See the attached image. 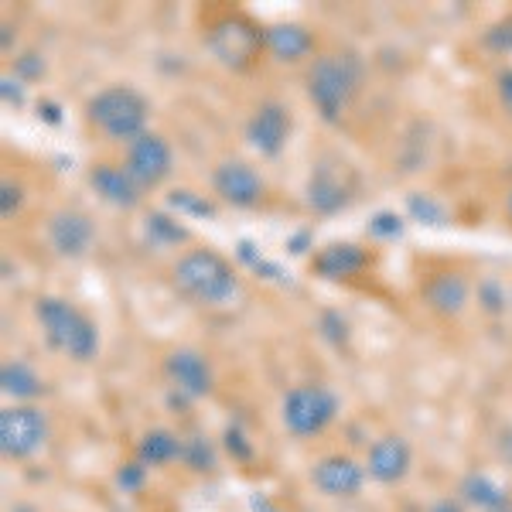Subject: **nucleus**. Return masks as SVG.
<instances>
[{
	"instance_id": "1",
	"label": "nucleus",
	"mask_w": 512,
	"mask_h": 512,
	"mask_svg": "<svg viewBox=\"0 0 512 512\" xmlns=\"http://www.w3.org/2000/svg\"><path fill=\"white\" fill-rule=\"evenodd\" d=\"M171 280L181 297H188L192 304H205V308H219V304L233 301L239 291L233 263L216 250H188L185 256H178Z\"/></svg>"
},
{
	"instance_id": "2",
	"label": "nucleus",
	"mask_w": 512,
	"mask_h": 512,
	"mask_svg": "<svg viewBox=\"0 0 512 512\" xmlns=\"http://www.w3.org/2000/svg\"><path fill=\"white\" fill-rule=\"evenodd\" d=\"M359 82H362V62L355 55H342V52L321 55V59L311 62L308 76H304L311 106L328 123L342 120V113L349 110L355 93H359Z\"/></svg>"
},
{
	"instance_id": "3",
	"label": "nucleus",
	"mask_w": 512,
	"mask_h": 512,
	"mask_svg": "<svg viewBox=\"0 0 512 512\" xmlns=\"http://www.w3.org/2000/svg\"><path fill=\"white\" fill-rule=\"evenodd\" d=\"M35 318L55 352L69 355L72 362L96 359V352H99L96 321L89 318L86 311H79L76 304L62 301V297H38Z\"/></svg>"
},
{
	"instance_id": "4",
	"label": "nucleus",
	"mask_w": 512,
	"mask_h": 512,
	"mask_svg": "<svg viewBox=\"0 0 512 512\" xmlns=\"http://www.w3.org/2000/svg\"><path fill=\"white\" fill-rule=\"evenodd\" d=\"M147 117L151 103L134 86H106L86 103L89 127L113 144H134L140 134H147Z\"/></svg>"
},
{
	"instance_id": "5",
	"label": "nucleus",
	"mask_w": 512,
	"mask_h": 512,
	"mask_svg": "<svg viewBox=\"0 0 512 512\" xmlns=\"http://www.w3.org/2000/svg\"><path fill=\"white\" fill-rule=\"evenodd\" d=\"M335 417H338V396L328 386L318 383L294 386L284 396V407H280V420H284V427L294 437H315L321 431H328Z\"/></svg>"
},
{
	"instance_id": "6",
	"label": "nucleus",
	"mask_w": 512,
	"mask_h": 512,
	"mask_svg": "<svg viewBox=\"0 0 512 512\" xmlns=\"http://www.w3.org/2000/svg\"><path fill=\"white\" fill-rule=\"evenodd\" d=\"M205 45L229 69H250L263 48V31L243 14H222L219 21H212Z\"/></svg>"
},
{
	"instance_id": "7",
	"label": "nucleus",
	"mask_w": 512,
	"mask_h": 512,
	"mask_svg": "<svg viewBox=\"0 0 512 512\" xmlns=\"http://www.w3.org/2000/svg\"><path fill=\"white\" fill-rule=\"evenodd\" d=\"M48 437V420L38 407L0 410V451L11 461L31 458Z\"/></svg>"
},
{
	"instance_id": "8",
	"label": "nucleus",
	"mask_w": 512,
	"mask_h": 512,
	"mask_svg": "<svg viewBox=\"0 0 512 512\" xmlns=\"http://www.w3.org/2000/svg\"><path fill=\"white\" fill-rule=\"evenodd\" d=\"M171 147L161 134H140L134 144H127V158H123V168L130 171V178L140 185V192H151L158 188L164 178L171 175Z\"/></svg>"
},
{
	"instance_id": "9",
	"label": "nucleus",
	"mask_w": 512,
	"mask_h": 512,
	"mask_svg": "<svg viewBox=\"0 0 512 512\" xmlns=\"http://www.w3.org/2000/svg\"><path fill=\"white\" fill-rule=\"evenodd\" d=\"M291 110L277 99H267L250 113L246 120V140L260 158H280L287 147V137H291Z\"/></svg>"
},
{
	"instance_id": "10",
	"label": "nucleus",
	"mask_w": 512,
	"mask_h": 512,
	"mask_svg": "<svg viewBox=\"0 0 512 512\" xmlns=\"http://www.w3.org/2000/svg\"><path fill=\"white\" fill-rule=\"evenodd\" d=\"M212 188L233 209H253L263 198V178L246 161H222L212 171Z\"/></svg>"
},
{
	"instance_id": "11",
	"label": "nucleus",
	"mask_w": 512,
	"mask_h": 512,
	"mask_svg": "<svg viewBox=\"0 0 512 512\" xmlns=\"http://www.w3.org/2000/svg\"><path fill=\"white\" fill-rule=\"evenodd\" d=\"M96 239V229H93V219L86 212H76V209H62L55 212L52 222H48V243L59 256H69L76 260L93 246Z\"/></svg>"
},
{
	"instance_id": "12",
	"label": "nucleus",
	"mask_w": 512,
	"mask_h": 512,
	"mask_svg": "<svg viewBox=\"0 0 512 512\" xmlns=\"http://www.w3.org/2000/svg\"><path fill=\"white\" fill-rule=\"evenodd\" d=\"M311 478H315L318 489L325 495H332V499H352V495L362 492L366 472H362L352 458H345V454H328V458H321L315 465Z\"/></svg>"
},
{
	"instance_id": "13",
	"label": "nucleus",
	"mask_w": 512,
	"mask_h": 512,
	"mask_svg": "<svg viewBox=\"0 0 512 512\" xmlns=\"http://www.w3.org/2000/svg\"><path fill=\"white\" fill-rule=\"evenodd\" d=\"M89 185L103 202L117 205V209H137L140 198H144L140 185L130 178V171L123 164H93L89 168Z\"/></svg>"
},
{
	"instance_id": "14",
	"label": "nucleus",
	"mask_w": 512,
	"mask_h": 512,
	"mask_svg": "<svg viewBox=\"0 0 512 512\" xmlns=\"http://www.w3.org/2000/svg\"><path fill=\"white\" fill-rule=\"evenodd\" d=\"M164 373H168L171 386H175L178 393L192 396V400H198V396H205V393L212 390V369H209V362H205L202 355L192 352V349L171 352L168 359H164Z\"/></svg>"
},
{
	"instance_id": "15",
	"label": "nucleus",
	"mask_w": 512,
	"mask_h": 512,
	"mask_svg": "<svg viewBox=\"0 0 512 512\" xmlns=\"http://www.w3.org/2000/svg\"><path fill=\"white\" fill-rule=\"evenodd\" d=\"M369 478H376V482L383 485H393L400 482L403 475L410 472V448L403 437H379V441L369 448Z\"/></svg>"
},
{
	"instance_id": "16",
	"label": "nucleus",
	"mask_w": 512,
	"mask_h": 512,
	"mask_svg": "<svg viewBox=\"0 0 512 512\" xmlns=\"http://www.w3.org/2000/svg\"><path fill=\"white\" fill-rule=\"evenodd\" d=\"M349 202V185H345L342 171L338 168H328V164H321V168L311 171L308 178V205L321 216H332L338 212L342 205Z\"/></svg>"
},
{
	"instance_id": "17",
	"label": "nucleus",
	"mask_w": 512,
	"mask_h": 512,
	"mask_svg": "<svg viewBox=\"0 0 512 512\" xmlns=\"http://www.w3.org/2000/svg\"><path fill=\"white\" fill-rule=\"evenodd\" d=\"M263 45H267V52L274 55L277 62H297L315 48V38H311L308 28L287 21V24H270V28L263 31Z\"/></svg>"
},
{
	"instance_id": "18",
	"label": "nucleus",
	"mask_w": 512,
	"mask_h": 512,
	"mask_svg": "<svg viewBox=\"0 0 512 512\" xmlns=\"http://www.w3.org/2000/svg\"><path fill=\"white\" fill-rule=\"evenodd\" d=\"M366 263H369V256H366L362 246L335 243V246H325V250H321L315 260H311V267H315V274L328 277V280H342V277L359 274Z\"/></svg>"
},
{
	"instance_id": "19",
	"label": "nucleus",
	"mask_w": 512,
	"mask_h": 512,
	"mask_svg": "<svg viewBox=\"0 0 512 512\" xmlns=\"http://www.w3.org/2000/svg\"><path fill=\"white\" fill-rule=\"evenodd\" d=\"M424 297L437 315H458L468 301V284H465V277H458V274H437L427 280Z\"/></svg>"
},
{
	"instance_id": "20",
	"label": "nucleus",
	"mask_w": 512,
	"mask_h": 512,
	"mask_svg": "<svg viewBox=\"0 0 512 512\" xmlns=\"http://www.w3.org/2000/svg\"><path fill=\"white\" fill-rule=\"evenodd\" d=\"M0 390H4V396H14V400H35V396L45 393V379L28 362L11 359L0 366Z\"/></svg>"
},
{
	"instance_id": "21",
	"label": "nucleus",
	"mask_w": 512,
	"mask_h": 512,
	"mask_svg": "<svg viewBox=\"0 0 512 512\" xmlns=\"http://www.w3.org/2000/svg\"><path fill=\"white\" fill-rule=\"evenodd\" d=\"M181 444H185V441H181L178 434H171V431H164V427H158V431L140 437L137 458H140V465H147V468L171 465L175 458H181Z\"/></svg>"
},
{
	"instance_id": "22",
	"label": "nucleus",
	"mask_w": 512,
	"mask_h": 512,
	"mask_svg": "<svg viewBox=\"0 0 512 512\" xmlns=\"http://www.w3.org/2000/svg\"><path fill=\"white\" fill-rule=\"evenodd\" d=\"M461 495H465V502H472V506H478L482 512H492L509 502L506 489H502L499 482H492L489 475H468L465 482H461Z\"/></svg>"
},
{
	"instance_id": "23",
	"label": "nucleus",
	"mask_w": 512,
	"mask_h": 512,
	"mask_svg": "<svg viewBox=\"0 0 512 512\" xmlns=\"http://www.w3.org/2000/svg\"><path fill=\"white\" fill-rule=\"evenodd\" d=\"M144 236L151 246H178L188 239V229L178 226V219H171L168 212H147Z\"/></svg>"
},
{
	"instance_id": "24",
	"label": "nucleus",
	"mask_w": 512,
	"mask_h": 512,
	"mask_svg": "<svg viewBox=\"0 0 512 512\" xmlns=\"http://www.w3.org/2000/svg\"><path fill=\"white\" fill-rule=\"evenodd\" d=\"M181 461H185L192 472H209V468L216 465V454H212L205 437H188V441L181 444Z\"/></svg>"
},
{
	"instance_id": "25",
	"label": "nucleus",
	"mask_w": 512,
	"mask_h": 512,
	"mask_svg": "<svg viewBox=\"0 0 512 512\" xmlns=\"http://www.w3.org/2000/svg\"><path fill=\"white\" fill-rule=\"evenodd\" d=\"M168 205L178 212H188V216H216V209H212L205 198H198L195 192H171Z\"/></svg>"
},
{
	"instance_id": "26",
	"label": "nucleus",
	"mask_w": 512,
	"mask_h": 512,
	"mask_svg": "<svg viewBox=\"0 0 512 512\" xmlns=\"http://www.w3.org/2000/svg\"><path fill=\"white\" fill-rule=\"evenodd\" d=\"M400 219L390 216V212H379V216L369 222V233L373 236H383V239H393V236H400Z\"/></svg>"
},
{
	"instance_id": "27",
	"label": "nucleus",
	"mask_w": 512,
	"mask_h": 512,
	"mask_svg": "<svg viewBox=\"0 0 512 512\" xmlns=\"http://www.w3.org/2000/svg\"><path fill=\"white\" fill-rule=\"evenodd\" d=\"M144 478H147V465H140V461H134V465H123V472H120L117 482H120L127 492H134V489H140V485H144Z\"/></svg>"
},
{
	"instance_id": "28",
	"label": "nucleus",
	"mask_w": 512,
	"mask_h": 512,
	"mask_svg": "<svg viewBox=\"0 0 512 512\" xmlns=\"http://www.w3.org/2000/svg\"><path fill=\"white\" fill-rule=\"evenodd\" d=\"M18 205H21V185L4 181V185H0V212H4V216H14Z\"/></svg>"
},
{
	"instance_id": "29",
	"label": "nucleus",
	"mask_w": 512,
	"mask_h": 512,
	"mask_svg": "<svg viewBox=\"0 0 512 512\" xmlns=\"http://www.w3.org/2000/svg\"><path fill=\"white\" fill-rule=\"evenodd\" d=\"M410 209H414L417 212V216H424V219H431V226H441V209H437V205H431V202H427V198H424V202H420V198L414 195V198H410Z\"/></svg>"
},
{
	"instance_id": "30",
	"label": "nucleus",
	"mask_w": 512,
	"mask_h": 512,
	"mask_svg": "<svg viewBox=\"0 0 512 512\" xmlns=\"http://www.w3.org/2000/svg\"><path fill=\"white\" fill-rule=\"evenodd\" d=\"M226 448L236 454V458H250V444H246V437L236 431V427H229L226 431Z\"/></svg>"
},
{
	"instance_id": "31",
	"label": "nucleus",
	"mask_w": 512,
	"mask_h": 512,
	"mask_svg": "<svg viewBox=\"0 0 512 512\" xmlns=\"http://www.w3.org/2000/svg\"><path fill=\"white\" fill-rule=\"evenodd\" d=\"M0 86H4V99H7V103H14V106H21V103H24V89H21V82H18V79L4 76V79H0Z\"/></svg>"
},
{
	"instance_id": "32",
	"label": "nucleus",
	"mask_w": 512,
	"mask_h": 512,
	"mask_svg": "<svg viewBox=\"0 0 512 512\" xmlns=\"http://www.w3.org/2000/svg\"><path fill=\"white\" fill-rule=\"evenodd\" d=\"M499 96H502V103H506V110L512 113V72H502L499 76Z\"/></svg>"
},
{
	"instance_id": "33",
	"label": "nucleus",
	"mask_w": 512,
	"mask_h": 512,
	"mask_svg": "<svg viewBox=\"0 0 512 512\" xmlns=\"http://www.w3.org/2000/svg\"><path fill=\"white\" fill-rule=\"evenodd\" d=\"M38 55H24V59H18V69L31 72V76H41V65H35Z\"/></svg>"
},
{
	"instance_id": "34",
	"label": "nucleus",
	"mask_w": 512,
	"mask_h": 512,
	"mask_svg": "<svg viewBox=\"0 0 512 512\" xmlns=\"http://www.w3.org/2000/svg\"><path fill=\"white\" fill-rule=\"evenodd\" d=\"M431 512H465V509H461V502H454V499H441V502H434Z\"/></svg>"
},
{
	"instance_id": "35",
	"label": "nucleus",
	"mask_w": 512,
	"mask_h": 512,
	"mask_svg": "<svg viewBox=\"0 0 512 512\" xmlns=\"http://www.w3.org/2000/svg\"><path fill=\"white\" fill-rule=\"evenodd\" d=\"M492 512H512V502H506V506H499V509H492Z\"/></svg>"
},
{
	"instance_id": "36",
	"label": "nucleus",
	"mask_w": 512,
	"mask_h": 512,
	"mask_svg": "<svg viewBox=\"0 0 512 512\" xmlns=\"http://www.w3.org/2000/svg\"><path fill=\"white\" fill-rule=\"evenodd\" d=\"M506 209H509V219H512V192H509V202H506Z\"/></svg>"
}]
</instances>
